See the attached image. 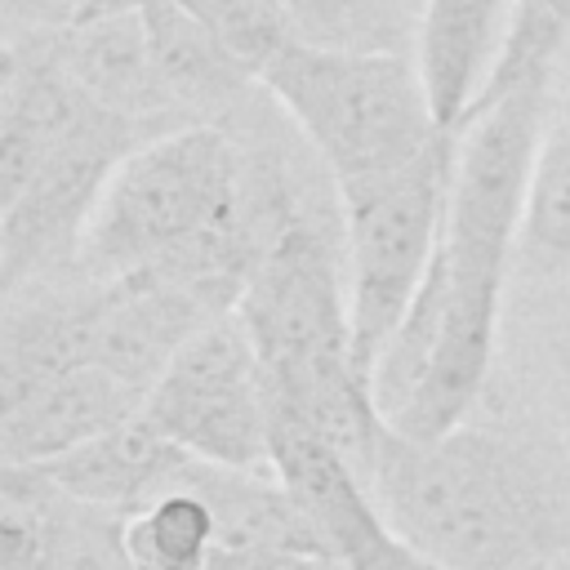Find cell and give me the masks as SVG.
I'll return each instance as SVG.
<instances>
[{
	"label": "cell",
	"mask_w": 570,
	"mask_h": 570,
	"mask_svg": "<svg viewBox=\"0 0 570 570\" xmlns=\"http://www.w3.org/2000/svg\"><path fill=\"white\" fill-rule=\"evenodd\" d=\"M566 31L570 22L552 4L512 0L503 49L454 129L459 147L432 267L374 365L379 414L401 436L428 441L459 428L490 383L503 281L521 245Z\"/></svg>",
	"instance_id": "obj_1"
},
{
	"label": "cell",
	"mask_w": 570,
	"mask_h": 570,
	"mask_svg": "<svg viewBox=\"0 0 570 570\" xmlns=\"http://www.w3.org/2000/svg\"><path fill=\"white\" fill-rule=\"evenodd\" d=\"M365 485L383 517L450 570H552L570 552L561 436L468 419L428 441L387 428Z\"/></svg>",
	"instance_id": "obj_2"
},
{
	"label": "cell",
	"mask_w": 570,
	"mask_h": 570,
	"mask_svg": "<svg viewBox=\"0 0 570 570\" xmlns=\"http://www.w3.org/2000/svg\"><path fill=\"white\" fill-rule=\"evenodd\" d=\"M236 316L263 370L267 423L316 432L370 481L387 423L356 356L343 214L321 200L298 209L254 263Z\"/></svg>",
	"instance_id": "obj_3"
},
{
	"label": "cell",
	"mask_w": 570,
	"mask_h": 570,
	"mask_svg": "<svg viewBox=\"0 0 570 570\" xmlns=\"http://www.w3.org/2000/svg\"><path fill=\"white\" fill-rule=\"evenodd\" d=\"M147 134L85 94L36 45L0 58V289L76 263L85 227Z\"/></svg>",
	"instance_id": "obj_4"
},
{
	"label": "cell",
	"mask_w": 570,
	"mask_h": 570,
	"mask_svg": "<svg viewBox=\"0 0 570 570\" xmlns=\"http://www.w3.org/2000/svg\"><path fill=\"white\" fill-rule=\"evenodd\" d=\"M258 85L325 165L334 196L405 169L445 138L414 53L289 40Z\"/></svg>",
	"instance_id": "obj_5"
},
{
	"label": "cell",
	"mask_w": 570,
	"mask_h": 570,
	"mask_svg": "<svg viewBox=\"0 0 570 570\" xmlns=\"http://www.w3.org/2000/svg\"><path fill=\"white\" fill-rule=\"evenodd\" d=\"M454 147H459V134H445L405 169L338 191L343 240H347L352 334L370 379L432 267L436 236L445 223Z\"/></svg>",
	"instance_id": "obj_6"
},
{
	"label": "cell",
	"mask_w": 570,
	"mask_h": 570,
	"mask_svg": "<svg viewBox=\"0 0 570 570\" xmlns=\"http://www.w3.org/2000/svg\"><path fill=\"white\" fill-rule=\"evenodd\" d=\"M142 414L191 459L223 468H272L267 396L240 316L196 330L151 383Z\"/></svg>",
	"instance_id": "obj_7"
},
{
	"label": "cell",
	"mask_w": 570,
	"mask_h": 570,
	"mask_svg": "<svg viewBox=\"0 0 570 570\" xmlns=\"http://www.w3.org/2000/svg\"><path fill=\"white\" fill-rule=\"evenodd\" d=\"M272 468L316 521L325 548L343 570H450L414 548L374 503L365 476L316 432L298 423H267Z\"/></svg>",
	"instance_id": "obj_8"
},
{
	"label": "cell",
	"mask_w": 570,
	"mask_h": 570,
	"mask_svg": "<svg viewBox=\"0 0 570 570\" xmlns=\"http://www.w3.org/2000/svg\"><path fill=\"white\" fill-rule=\"evenodd\" d=\"M129 512L62 490L45 468L0 463V570H134Z\"/></svg>",
	"instance_id": "obj_9"
},
{
	"label": "cell",
	"mask_w": 570,
	"mask_h": 570,
	"mask_svg": "<svg viewBox=\"0 0 570 570\" xmlns=\"http://www.w3.org/2000/svg\"><path fill=\"white\" fill-rule=\"evenodd\" d=\"M147 405V392L102 365H62L0 379V459L53 463L94 436L120 428Z\"/></svg>",
	"instance_id": "obj_10"
},
{
	"label": "cell",
	"mask_w": 570,
	"mask_h": 570,
	"mask_svg": "<svg viewBox=\"0 0 570 570\" xmlns=\"http://www.w3.org/2000/svg\"><path fill=\"white\" fill-rule=\"evenodd\" d=\"M512 0H423L414 62L432 102V116L445 134H454L476 102L503 36H508Z\"/></svg>",
	"instance_id": "obj_11"
},
{
	"label": "cell",
	"mask_w": 570,
	"mask_h": 570,
	"mask_svg": "<svg viewBox=\"0 0 570 570\" xmlns=\"http://www.w3.org/2000/svg\"><path fill=\"white\" fill-rule=\"evenodd\" d=\"M191 454L183 445H174L142 410L134 419H125L120 428L94 436L89 445L53 459V463H36L45 468L62 490L116 508V512H138L142 503H151L156 494L174 490L183 463Z\"/></svg>",
	"instance_id": "obj_12"
},
{
	"label": "cell",
	"mask_w": 570,
	"mask_h": 570,
	"mask_svg": "<svg viewBox=\"0 0 570 570\" xmlns=\"http://www.w3.org/2000/svg\"><path fill=\"white\" fill-rule=\"evenodd\" d=\"M125 539L134 570H205L218 548V521L209 499L178 472L174 490L156 494L129 517Z\"/></svg>",
	"instance_id": "obj_13"
},
{
	"label": "cell",
	"mask_w": 570,
	"mask_h": 570,
	"mask_svg": "<svg viewBox=\"0 0 570 570\" xmlns=\"http://www.w3.org/2000/svg\"><path fill=\"white\" fill-rule=\"evenodd\" d=\"M298 40L334 49L414 53L423 0H285Z\"/></svg>",
	"instance_id": "obj_14"
},
{
	"label": "cell",
	"mask_w": 570,
	"mask_h": 570,
	"mask_svg": "<svg viewBox=\"0 0 570 570\" xmlns=\"http://www.w3.org/2000/svg\"><path fill=\"white\" fill-rule=\"evenodd\" d=\"M521 249L539 267H570V107L543 134L530 183Z\"/></svg>",
	"instance_id": "obj_15"
},
{
	"label": "cell",
	"mask_w": 570,
	"mask_h": 570,
	"mask_svg": "<svg viewBox=\"0 0 570 570\" xmlns=\"http://www.w3.org/2000/svg\"><path fill=\"white\" fill-rule=\"evenodd\" d=\"M187 9L218 45H227L254 76L289 45L298 40L285 0H174Z\"/></svg>",
	"instance_id": "obj_16"
},
{
	"label": "cell",
	"mask_w": 570,
	"mask_h": 570,
	"mask_svg": "<svg viewBox=\"0 0 570 570\" xmlns=\"http://www.w3.org/2000/svg\"><path fill=\"white\" fill-rule=\"evenodd\" d=\"M111 0H0V36L22 40V36H53L89 13H98Z\"/></svg>",
	"instance_id": "obj_17"
},
{
	"label": "cell",
	"mask_w": 570,
	"mask_h": 570,
	"mask_svg": "<svg viewBox=\"0 0 570 570\" xmlns=\"http://www.w3.org/2000/svg\"><path fill=\"white\" fill-rule=\"evenodd\" d=\"M205 570H343V561L321 548H214Z\"/></svg>",
	"instance_id": "obj_18"
},
{
	"label": "cell",
	"mask_w": 570,
	"mask_h": 570,
	"mask_svg": "<svg viewBox=\"0 0 570 570\" xmlns=\"http://www.w3.org/2000/svg\"><path fill=\"white\" fill-rule=\"evenodd\" d=\"M561 445L570 454V396H566V410H561Z\"/></svg>",
	"instance_id": "obj_19"
},
{
	"label": "cell",
	"mask_w": 570,
	"mask_h": 570,
	"mask_svg": "<svg viewBox=\"0 0 570 570\" xmlns=\"http://www.w3.org/2000/svg\"><path fill=\"white\" fill-rule=\"evenodd\" d=\"M552 570H570V552H561V557L552 561Z\"/></svg>",
	"instance_id": "obj_20"
}]
</instances>
